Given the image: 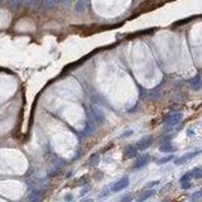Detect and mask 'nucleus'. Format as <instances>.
Returning a JSON list of instances; mask_svg holds the SVG:
<instances>
[{
  "label": "nucleus",
  "mask_w": 202,
  "mask_h": 202,
  "mask_svg": "<svg viewBox=\"0 0 202 202\" xmlns=\"http://www.w3.org/2000/svg\"><path fill=\"white\" fill-rule=\"evenodd\" d=\"M181 121H182V114H181V112L168 114L166 118H164V120H163V123H164L166 125H168V126H176V125H178Z\"/></svg>",
  "instance_id": "obj_1"
},
{
  "label": "nucleus",
  "mask_w": 202,
  "mask_h": 202,
  "mask_svg": "<svg viewBox=\"0 0 202 202\" xmlns=\"http://www.w3.org/2000/svg\"><path fill=\"white\" fill-rule=\"evenodd\" d=\"M91 115H92L93 121L96 123V124L101 125V124L105 123V115H104L102 110L99 109V108H96V106H92V108H91Z\"/></svg>",
  "instance_id": "obj_2"
},
{
  "label": "nucleus",
  "mask_w": 202,
  "mask_h": 202,
  "mask_svg": "<svg viewBox=\"0 0 202 202\" xmlns=\"http://www.w3.org/2000/svg\"><path fill=\"white\" fill-rule=\"evenodd\" d=\"M128 186H129V177L125 176V177H123L121 179H119L118 182H115L111 186V191L112 192H120V191L125 189Z\"/></svg>",
  "instance_id": "obj_3"
},
{
  "label": "nucleus",
  "mask_w": 202,
  "mask_h": 202,
  "mask_svg": "<svg viewBox=\"0 0 202 202\" xmlns=\"http://www.w3.org/2000/svg\"><path fill=\"white\" fill-rule=\"evenodd\" d=\"M152 140H153V136H151V135H147V136L142 138V139L138 142V144H136L138 151H145V149H148V148L152 145Z\"/></svg>",
  "instance_id": "obj_4"
},
{
  "label": "nucleus",
  "mask_w": 202,
  "mask_h": 202,
  "mask_svg": "<svg viewBox=\"0 0 202 202\" xmlns=\"http://www.w3.org/2000/svg\"><path fill=\"white\" fill-rule=\"evenodd\" d=\"M200 154V151H196V152H191V153H187V154H185L183 157H181V158H177L176 159V164L177 166H181V164H183V163H187V161L188 159H191V158H195L196 155H198Z\"/></svg>",
  "instance_id": "obj_5"
},
{
  "label": "nucleus",
  "mask_w": 202,
  "mask_h": 202,
  "mask_svg": "<svg viewBox=\"0 0 202 202\" xmlns=\"http://www.w3.org/2000/svg\"><path fill=\"white\" fill-rule=\"evenodd\" d=\"M138 155V148L136 145H128L124 151V157L128 158V159H131V158H135Z\"/></svg>",
  "instance_id": "obj_6"
},
{
  "label": "nucleus",
  "mask_w": 202,
  "mask_h": 202,
  "mask_svg": "<svg viewBox=\"0 0 202 202\" xmlns=\"http://www.w3.org/2000/svg\"><path fill=\"white\" fill-rule=\"evenodd\" d=\"M148 162H149V155H148V154H143L142 157H139V158H138L136 161H135V163H134L133 168H134V169L142 168V167L147 166V164H148Z\"/></svg>",
  "instance_id": "obj_7"
},
{
  "label": "nucleus",
  "mask_w": 202,
  "mask_h": 202,
  "mask_svg": "<svg viewBox=\"0 0 202 202\" xmlns=\"http://www.w3.org/2000/svg\"><path fill=\"white\" fill-rule=\"evenodd\" d=\"M188 82L192 86V89H195V90H200L202 87V80H201V76H198V75L195 76L193 78H191Z\"/></svg>",
  "instance_id": "obj_8"
},
{
  "label": "nucleus",
  "mask_w": 202,
  "mask_h": 202,
  "mask_svg": "<svg viewBox=\"0 0 202 202\" xmlns=\"http://www.w3.org/2000/svg\"><path fill=\"white\" fill-rule=\"evenodd\" d=\"M188 173L191 174V177H192V178H196V179L202 178V168L201 167H195V168L191 169Z\"/></svg>",
  "instance_id": "obj_9"
},
{
  "label": "nucleus",
  "mask_w": 202,
  "mask_h": 202,
  "mask_svg": "<svg viewBox=\"0 0 202 202\" xmlns=\"http://www.w3.org/2000/svg\"><path fill=\"white\" fill-rule=\"evenodd\" d=\"M159 151L163 152V153H169V152H173L174 148H173V145L169 143V142H164L161 147H159Z\"/></svg>",
  "instance_id": "obj_10"
},
{
  "label": "nucleus",
  "mask_w": 202,
  "mask_h": 202,
  "mask_svg": "<svg viewBox=\"0 0 202 202\" xmlns=\"http://www.w3.org/2000/svg\"><path fill=\"white\" fill-rule=\"evenodd\" d=\"M154 192H155V191L154 189H149V191H145V192H143L139 197H138V201H145V200H148V198H149V197H152L153 195H154Z\"/></svg>",
  "instance_id": "obj_11"
},
{
  "label": "nucleus",
  "mask_w": 202,
  "mask_h": 202,
  "mask_svg": "<svg viewBox=\"0 0 202 202\" xmlns=\"http://www.w3.org/2000/svg\"><path fill=\"white\" fill-rule=\"evenodd\" d=\"M90 166H92V167H95V166H97L99 163H100V154L99 153H93V154H91V157H90Z\"/></svg>",
  "instance_id": "obj_12"
},
{
  "label": "nucleus",
  "mask_w": 202,
  "mask_h": 202,
  "mask_svg": "<svg viewBox=\"0 0 202 202\" xmlns=\"http://www.w3.org/2000/svg\"><path fill=\"white\" fill-rule=\"evenodd\" d=\"M75 9H76L77 13H83L85 9H86V2H85V0H78V2L76 3Z\"/></svg>",
  "instance_id": "obj_13"
},
{
  "label": "nucleus",
  "mask_w": 202,
  "mask_h": 202,
  "mask_svg": "<svg viewBox=\"0 0 202 202\" xmlns=\"http://www.w3.org/2000/svg\"><path fill=\"white\" fill-rule=\"evenodd\" d=\"M174 159V155H167V157H163V158H161L158 161V164H166V163H168V162H171V161H173Z\"/></svg>",
  "instance_id": "obj_14"
},
{
  "label": "nucleus",
  "mask_w": 202,
  "mask_h": 202,
  "mask_svg": "<svg viewBox=\"0 0 202 202\" xmlns=\"http://www.w3.org/2000/svg\"><path fill=\"white\" fill-rule=\"evenodd\" d=\"M191 178H192V177H191V174L186 173L185 176H182V178H181L179 182H191Z\"/></svg>",
  "instance_id": "obj_15"
},
{
  "label": "nucleus",
  "mask_w": 202,
  "mask_h": 202,
  "mask_svg": "<svg viewBox=\"0 0 202 202\" xmlns=\"http://www.w3.org/2000/svg\"><path fill=\"white\" fill-rule=\"evenodd\" d=\"M201 197H202V189H200V191H197L196 193H193L191 198H192V200H198V198H201Z\"/></svg>",
  "instance_id": "obj_16"
},
{
  "label": "nucleus",
  "mask_w": 202,
  "mask_h": 202,
  "mask_svg": "<svg viewBox=\"0 0 202 202\" xmlns=\"http://www.w3.org/2000/svg\"><path fill=\"white\" fill-rule=\"evenodd\" d=\"M159 185V181H153V182H151V183H148L147 185V187H154V186H158Z\"/></svg>",
  "instance_id": "obj_17"
},
{
  "label": "nucleus",
  "mask_w": 202,
  "mask_h": 202,
  "mask_svg": "<svg viewBox=\"0 0 202 202\" xmlns=\"http://www.w3.org/2000/svg\"><path fill=\"white\" fill-rule=\"evenodd\" d=\"M10 6H17L18 5V0H9Z\"/></svg>",
  "instance_id": "obj_18"
},
{
  "label": "nucleus",
  "mask_w": 202,
  "mask_h": 202,
  "mask_svg": "<svg viewBox=\"0 0 202 202\" xmlns=\"http://www.w3.org/2000/svg\"><path fill=\"white\" fill-rule=\"evenodd\" d=\"M109 195V192H108V189H105V191H102V193L100 195V197L102 198V197H106V196H108Z\"/></svg>",
  "instance_id": "obj_19"
},
{
  "label": "nucleus",
  "mask_w": 202,
  "mask_h": 202,
  "mask_svg": "<svg viewBox=\"0 0 202 202\" xmlns=\"http://www.w3.org/2000/svg\"><path fill=\"white\" fill-rule=\"evenodd\" d=\"M131 133H133L131 130H128L126 133H124V134H121V138H125V136H128V135H130Z\"/></svg>",
  "instance_id": "obj_20"
},
{
  "label": "nucleus",
  "mask_w": 202,
  "mask_h": 202,
  "mask_svg": "<svg viewBox=\"0 0 202 202\" xmlns=\"http://www.w3.org/2000/svg\"><path fill=\"white\" fill-rule=\"evenodd\" d=\"M65 198H66V200H68V201H70V200H72V198H73V197H72V196H71V195H67V196H66V197H65Z\"/></svg>",
  "instance_id": "obj_21"
},
{
  "label": "nucleus",
  "mask_w": 202,
  "mask_h": 202,
  "mask_svg": "<svg viewBox=\"0 0 202 202\" xmlns=\"http://www.w3.org/2000/svg\"><path fill=\"white\" fill-rule=\"evenodd\" d=\"M62 2H63V3H67V2H68V0H62Z\"/></svg>",
  "instance_id": "obj_22"
},
{
  "label": "nucleus",
  "mask_w": 202,
  "mask_h": 202,
  "mask_svg": "<svg viewBox=\"0 0 202 202\" xmlns=\"http://www.w3.org/2000/svg\"><path fill=\"white\" fill-rule=\"evenodd\" d=\"M23 2H24V3H27V2H29V0H23Z\"/></svg>",
  "instance_id": "obj_23"
},
{
  "label": "nucleus",
  "mask_w": 202,
  "mask_h": 202,
  "mask_svg": "<svg viewBox=\"0 0 202 202\" xmlns=\"http://www.w3.org/2000/svg\"><path fill=\"white\" fill-rule=\"evenodd\" d=\"M0 2H2V0H0Z\"/></svg>",
  "instance_id": "obj_24"
}]
</instances>
